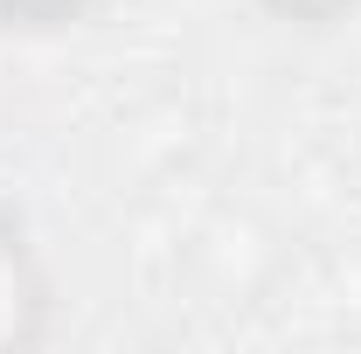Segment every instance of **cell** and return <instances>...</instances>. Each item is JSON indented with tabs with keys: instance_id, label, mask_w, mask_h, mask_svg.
Masks as SVG:
<instances>
[{
	"instance_id": "7a4b0ae2",
	"label": "cell",
	"mask_w": 361,
	"mask_h": 354,
	"mask_svg": "<svg viewBox=\"0 0 361 354\" xmlns=\"http://www.w3.org/2000/svg\"><path fill=\"white\" fill-rule=\"evenodd\" d=\"M285 7H334V0H285Z\"/></svg>"
},
{
	"instance_id": "6da1fadb",
	"label": "cell",
	"mask_w": 361,
	"mask_h": 354,
	"mask_svg": "<svg viewBox=\"0 0 361 354\" xmlns=\"http://www.w3.org/2000/svg\"><path fill=\"white\" fill-rule=\"evenodd\" d=\"M21 319H28V285H21V257H14V243L0 236V341H14Z\"/></svg>"
}]
</instances>
